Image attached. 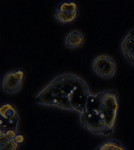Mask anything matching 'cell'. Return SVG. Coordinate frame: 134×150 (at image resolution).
<instances>
[{"instance_id": "cell-1", "label": "cell", "mask_w": 134, "mask_h": 150, "mask_svg": "<svg viewBox=\"0 0 134 150\" xmlns=\"http://www.w3.org/2000/svg\"><path fill=\"white\" fill-rule=\"evenodd\" d=\"M91 95L89 87L80 76L67 72L56 76L35 97L37 104L80 114L85 111Z\"/></svg>"}, {"instance_id": "cell-2", "label": "cell", "mask_w": 134, "mask_h": 150, "mask_svg": "<svg viewBox=\"0 0 134 150\" xmlns=\"http://www.w3.org/2000/svg\"><path fill=\"white\" fill-rule=\"evenodd\" d=\"M120 106L119 97L115 90L91 94L85 111L80 114L81 125L92 134L110 137L115 131Z\"/></svg>"}, {"instance_id": "cell-3", "label": "cell", "mask_w": 134, "mask_h": 150, "mask_svg": "<svg viewBox=\"0 0 134 150\" xmlns=\"http://www.w3.org/2000/svg\"><path fill=\"white\" fill-rule=\"evenodd\" d=\"M25 76V71L21 68H16L8 71L2 79V90L8 95L17 93L21 88Z\"/></svg>"}, {"instance_id": "cell-4", "label": "cell", "mask_w": 134, "mask_h": 150, "mask_svg": "<svg viewBox=\"0 0 134 150\" xmlns=\"http://www.w3.org/2000/svg\"><path fill=\"white\" fill-rule=\"evenodd\" d=\"M92 68L97 76L106 79L113 78L116 73V65L113 59L109 55L101 54L93 59Z\"/></svg>"}, {"instance_id": "cell-5", "label": "cell", "mask_w": 134, "mask_h": 150, "mask_svg": "<svg viewBox=\"0 0 134 150\" xmlns=\"http://www.w3.org/2000/svg\"><path fill=\"white\" fill-rule=\"evenodd\" d=\"M120 48L125 59L134 66V29H130L122 39Z\"/></svg>"}, {"instance_id": "cell-6", "label": "cell", "mask_w": 134, "mask_h": 150, "mask_svg": "<svg viewBox=\"0 0 134 150\" xmlns=\"http://www.w3.org/2000/svg\"><path fill=\"white\" fill-rule=\"evenodd\" d=\"M85 41V38L82 32L78 30H72L66 35L63 42L67 49L75 50L82 46Z\"/></svg>"}, {"instance_id": "cell-7", "label": "cell", "mask_w": 134, "mask_h": 150, "mask_svg": "<svg viewBox=\"0 0 134 150\" xmlns=\"http://www.w3.org/2000/svg\"><path fill=\"white\" fill-rule=\"evenodd\" d=\"M0 117L5 120H19V119L17 108L13 104L9 102H4L1 104Z\"/></svg>"}, {"instance_id": "cell-8", "label": "cell", "mask_w": 134, "mask_h": 150, "mask_svg": "<svg viewBox=\"0 0 134 150\" xmlns=\"http://www.w3.org/2000/svg\"><path fill=\"white\" fill-rule=\"evenodd\" d=\"M53 17L57 22L62 25H67L73 23L77 20L80 15V11L65 12L54 10Z\"/></svg>"}, {"instance_id": "cell-9", "label": "cell", "mask_w": 134, "mask_h": 150, "mask_svg": "<svg viewBox=\"0 0 134 150\" xmlns=\"http://www.w3.org/2000/svg\"><path fill=\"white\" fill-rule=\"evenodd\" d=\"M55 10L65 12L80 11L78 4L74 0H63L57 4Z\"/></svg>"}, {"instance_id": "cell-10", "label": "cell", "mask_w": 134, "mask_h": 150, "mask_svg": "<svg viewBox=\"0 0 134 150\" xmlns=\"http://www.w3.org/2000/svg\"><path fill=\"white\" fill-rule=\"evenodd\" d=\"M95 150H127L118 140L110 139L105 141L96 147Z\"/></svg>"}, {"instance_id": "cell-11", "label": "cell", "mask_w": 134, "mask_h": 150, "mask_svg": "<svg viewBox=\"0 0 134 150\" xmlns=\"http://www.w3.org/2000/svg\"><path fill=\"white\" fill-rule=\"evenodd\" d=\"M20 145L15 140V138H9L1 142L0 150H19Z\"/></svg>"}, {"instance_id": "cell-12", "label": "cell", "mask_w": 134, "mask_h": 150, "mask_svg": "<svg viewBox=\"0 0 134 150\" xmlns=\"http://www.w3.org/2000/svg\"><path fill=\"white\" fill-rule=\"evenodd\" d=\"M14 138L16 142L20 145L23 144L26 140L25 136L21 133H17Z\"/></svg>"}, {"instance_id": "cell-13", "label": "cell", "mask_w": 134, "mask_h": 150, "mask_svg": "<svg viewBox=\"0 0 134 150\" xmlns=\"http://www.w3.org/2000/svg\"><path fill=\"white\" fill-rule=\"evenodd\" d=\"M4 132L9 138H14L17 133V131L14 129H9Z\"/></svg>"}]
</instances>
